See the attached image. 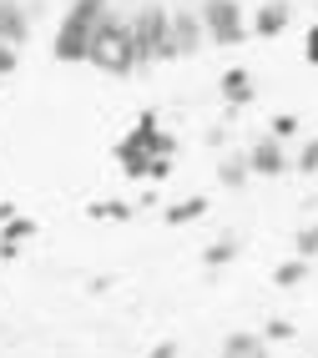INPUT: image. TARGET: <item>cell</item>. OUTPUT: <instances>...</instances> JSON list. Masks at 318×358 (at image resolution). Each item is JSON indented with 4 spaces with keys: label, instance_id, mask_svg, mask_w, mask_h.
<instances>
[{
    "label": "cell",
    "instance_id": "1",
    "mask_svg": "<svg viewBox=\"0 0 318 358\" xmlns=\"http://www.w3.org/2000/svg\"><path fill=\"white\" fill-rule=\"evenodd\" d=\"M172 157H177V141L157 122V111H141L132 122V131L116 141V166L132 182H162L172 172Z\"/></svg>",
    "mask_w": 318,
    "mask_h": 358
},
{
    "label": "cell",
    "instance_id": "2",
    "mask_svg": "<svg viewBox=\"0 0 318 358\" xmlns=\"http://www.w3.org/2000/svg\"><path fill=\"white\" fill-rule=\"evenodd\" d=\"M111 10V0H71L61 26H56V41H51V56L66 61V66H81L91 56V41H96V26L102 15Z\"/></svg>",
    "mask_w": 318,
    "mask_h": 358
},
{
    "label": "cell",
    "instance_id": "3",
    "mask_svg": "<svg viewBox=\"0 0 318 358\" xmlns=\"http://www.w3.org/2000/svg\"><path fill=\"white\" fill-rule=\"evenodd\" d=\"M86 66L106 71V76H132V71H137V45H132V20L127 15H116V10L102 15Z\"/></svg>",
    "mask_w": 318,
    "mask_h": 358
},
{
    "label": "cell",
    "instance_id": "4",
    "mask_svg": "<svg viewBox=\"0 0 318 358\" xmlns=\"http://www.w3.org/2000/svg\"><path fill=\"white\" fill-rule=\"evenodd\" d=\"M132 20V45H137V66H157V61H177V45H172V10L167 6H141Z\"/></svg>",
    "mask_w": 318,
    "mask_h": 358
},
{
    "label": "cell",
    "instance_id": "5",
    "mask_svg": "<svg viewBox=\"0 0 318 358\" xmlns=\"http://www.w3.org/2000/svg\"><path fill=\"white\" fill-rule=\"evenodd\" d=\"M198 20L207 45H242L248 41V15L237 0H198Z\"/></svg>",
    "mask_w": 318,
    "mask_h": 358
},
{
    "label": "cell",
    "instance_id": "6",
    "mask_svg": "<svg viewBox=\"0 0 318 358\" xmlns=\"http://www.w3.org/2000/svg\"><path fill=\"white\" fill-rule=\"evenodd\" d=\"M248 166H253V177H283L288 166H293L288 141H278V136H258L253 147H248Z\"/></svg>",
    "mask_w": 318,
    "mask_h": 358
},
{
    "label": "cell",
    "instance_id": "7",
    "mask_svg": "<svg viewBox=\"0 0 318 358\" xmlns=\"http://www.w3.org/2000/svg\"><path fill=\"white\" fill-rule=\"evenodd\" d=\"M288 20H293V6H288V0H263V6L253 10V20H248V36L273 41V36L288 31Z\"/></svg>",
    "mask_w": 318,
    "mask_h": 358
},
{
    "label": "cell",
    "instance_id": "8",
    "mask_svg": "<svg viewBox=\"0 0 318 358\" xmlns=\"http://www.w3.org/2000/svg\"><path fill=\"white\" fill-rule=\"evenodd\" d=\"M0 41L15 45V51L31 41V10L20 0H0Z\"/></svg>",
    "mask_w": 318,
    "mask_h": 358
},
{
    "label": "cell",
    "instance_id": "9",
    "mask_svg": "<svg viewBox=\"0 0 318 358\" xmlns=\"http://www.w3.org/2000/svg\"><path fill=\"white\" fill-rule=\"evenodd\" d=\"M202 20L198 10H172V45H177V56H198L202 51Z\"/></svg>",
    "mask_w": 318,
    "mask_h": 358
},
{
    "label": "cell",
    "instance_id": "10",
    "mask_svg": "<svg viewBox=\"0 0 318 358\" xmlns=\"http://www.w3.org/2000/svg\"><path fill=\"white\" fill-rule=\"evenodd\" d=\"M217 91H223V101H228V106H248V101L258 96L253 71H248V66H228V71H223V81H217Z\"/></svg>",
    "mask_w": 318,
    "mask_h": 358
},
{
    "label": "cell",
    "instance_id": "11",
    "mask_svg": "<svg viewBox=\"0 0 318 358\" xmlns=\"http://www.w3.org/2000/svg\"><path fill=\"white\" fill-rule=\"evenodd\" d=\"M237 257H242V237L237 232H223V237H212V243L202 248V268L217 273V268H228V262H237Z\"/></svg>",
    "mask_w": 318,
    "mask_h": 358
},
{
    "label": "cell",
    "instance_id": "12",
    "mask_svg": "<svg viewBox=\"0 0 318 358\" xmlns=\"http://www.w3.org/2000/svg\"><path fill=\"white\" fill-rule=\"evenodd\" d=\"M217 182L228 187V192H237V187L253 182V166H248V152H228L223 162H217Z\"/></svg>",
    "mask_w": 318,
    "mask_h": 358
},
{
    "label": "cell",
    "instance_id": "13",
    "mask_svg": "<svg viewBox=\"0 0 318 358\" xmlns=\"http://www.w3.org/2000/svg\"><path fill=\"white\" fill-rule=\"evenodd\" d=\"M223 358H268V338L263 333H228L223 338Z\"/></svg>",
    "mask_w": 318,
    "mask_h": 358
},
{
    "label": "cell",
    "instance_id": "14",
    "mask_svg": "<svg viewBox=\"0 0 318 358\" xmlns=\"http://www.w3.org/2000/svg\"><path fill=\"white\" fill-rule=\"evenodd\" d=\"M207 217V202L202 197H177L172 207H162V222L167 227H187V222H202Z\"/></svg>",
    "mask_w": 318,
    "mask_h": 358
},
{
    "label": "cell",
    "instance_id": "15",
    "mask_svg": "<svg viewBox=\"0 0 318 358\" xmlns=\"http://www.w3.org/2000/svg\"><path fill=\"white\" fill-rule=\"evenodd\" d=\"M26 237H36V222H31V217H15V212H11V217H6V232H0V243H6V257H11L20 243H26Z\"/></svg>",
    "mask_w": 318,
    "mask_h": 358
},
{
    "label": "cell",
    "instance_id": "16",
    "mask_svg": "<svg viewBox=\"0 0 318 358\" xmlns=\"http://www.w3.org/2000/svg\"><path fill=\"white\" fill-rule=\"evenodd\" d=\"M308 268H313L308 257H288V262H278V268H273V282H278V288H298V282L308 278Z\"/></svg>",
    "mask_w": 318,
    "mask_h": 358
},
{
    "label": "cell",
    "instance_id": "17",
    "mask_svg": "<svg viewBox=\"0 0 318 358\" xmlns=\"http://www.w3.org/2000/svg\"><path fill=\"white\" fill-rule=\"evenodd\" d=\"M86 212H91L96 222H127V217H132V207H127V202H91Z\"/></svg>",
    "mask_w": 318,
    "mask_h": 358
},
{
    "label": "cell",
    "instance_id": "18",
    "mask_svg": "<svg viewBox=\"0 0 318 358\" xmlns=\"http://www.w3.org/2000/svg\"><path fill=\"white\" fill-rule=\"evenodd\" d=\"M293 257H318V222H308V227H298V237H293Z\"/></svg>",
    "mask_w": 318,
    "mask_h": 358
},
{
    "label": "cell",
    "instance_id": "19",
    "mask_svg": "<svg viewBox=\"0 0 318 358\" xmlns=\"http://www.w3.org/2000/svg\"><path fill=\"white\" fill-rule=\"evenodd\" d=\"M293 172H303V177H318V136L303 141V152L293 157Z\"/></svg>",
    "mask_w": 318,
    "mask_h": 358
},
{
    "label": "cell",
    "instance_id": "20",
    "mask_svg": "<svg viewBox=\"0 0 318 358\" xmlns=\"http://www.w3.org/2000/svg\"><path fill=\"white\" fill-rule=\"evenodd\" d=\"M268 136L293 141V136H298V116H293V111H278V116H273V127H268Z\"/></svg>",
    "mask_w": 318,
    "mask_h": 358
},
{
    "label": "cell",
    "instance_id": "21",
    "mask_svg": "<svg viewBox=\"0 0 318 358\" xmlns=\"http://www.w3.org/2000/svg\"><path fill=\"white\" fill-rule=\"evenodd\" d=\"M263 338H268V343H278V338L288 343V338H293V323H283V318H268V328H263Z\"/></svg>",
    "mask_w": 318,
    "mask_h": 358
},
{
    "label": "cell",
    "instance_id": "22",
    "mask_svg": "<svg viewBox=\"0 0 318 358\" xmlns=\"http://www.w3.org/2000/svg\"><path fill=\"white\" fill-rule=\"evenodd\" d=\"M15 66H20V51H15V45H6V41H0V81H6Z\"/></svg>",
    "mask_w": 318,
    "mask_h": 358
},
{
    "label": "cell",
    "instance_id": "23",
    "mask_svg": "<svg viewBox=\"0 0 318 358\" xmlns=\"http://www.w3.org/2000/svg\"><path fill=\"white\" fill-rule=\"evenodd\" d=\"M303 61L318 66V26H308V36H303Z\"/></svg>",
    "mask_w": 318,
    "mask_h": 358
},
{
    "label": "cell",
    "instance_id": "24",
    "mask_svg": "<svg viewBox=\"0 0 318 358\" xmlns=\"http://www.w3.org/2000/svg\"><path fill=\"white\" fill-rule=\"evenodd\" d=\"M146 358H182V348H177V343H157V348L146 353Z\"/></svg>",
    "mask_w": 318,
    "mask_h": 358
},
{
    "label": "cell",
    "instance_id": "25",
    "mask_svg": "<svg viewBox=\"0 0 318 358\" xmlns=\"http://www.w3.org/2000/svg\"><path fill=\"white\" fill-rule=\"evenodd\" d=\"M6 217H11V207H6V202H0V222H6Z\"/></svg>",
    "mask_w": 318,
    "mask_h": 358
}]
</instances>
